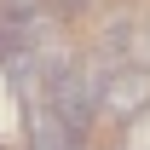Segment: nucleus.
Listing matches in <instances>:
<instances>
[{
    "label": "nucleus",
    "mask_w": 150,
    "mask_h": 150,
    "mask_svg": "<svg viewBox=\"0 0 150 150\" xmlns=\"http://www.w3.org/2000/svg\"><path fill=\"white\" fill-rule=\"evenodd\" d=\"M144 110H150V64H121L104 81V115L133 121V115H144Z\"/></svg>",
    "instance_id": "obj_1"
},
{
    "label": "nucleus",
    "mask_w": 150,
    "mask_h": 150,
    "mask_svg": "<svg viewBox=\"0 0 150 150\" xmlns=\"http://www.w3.org/2000/svg\"><path fill=\"white\" fill-rule=\"evenodd\" d=\"M52 6H64V12H75V6H87V0H52Z\"/></svg>",
    "instance_id": "obj_2"
}]
</instances>
